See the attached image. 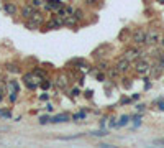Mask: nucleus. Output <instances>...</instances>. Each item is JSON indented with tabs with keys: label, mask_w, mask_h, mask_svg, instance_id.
I'll use <instances>...</instances> for the list:
<instances>
[{
	"label": "nucleus",
	"mask_w": 164,
	"mask_h": 148,
	"mask_svg": "<svg viewBox=\"0 0 164 148\" xmlns=\"http://www.w3.org/2000/svg\"><path fill=\"white\" fill-rule=\"evenodd\" d=\"M44 25V17L41 12L36 10L35 13H33L31 18H28V20H25V26L28 30H38L39 26H43Z\"/></svg>",
	"instance_id": "1"
},
{
	"label": "nucleus",
	"mask_w": 164,
	"mask_h": 148,
	"mask_svg": "<svg viewBox=\"0 0 164 148\" xmlns=\"http://www.w3.org/2000/svg\"><path fill=\"white\" fill-rule=\"evenodd\" d=\"M133 43L136 46H141V45H146V30L144 28H136L133 32V36H131Z\"/></svg>",
	"instance_id": "2"
},
{
	"label": "nucleus",
	"mask_w": 164,
	"mask_h": 148,
	"mask_svg": "<svg viewBox=\"0 0 164 148\" xmlns=\"http://www.w3.org/2000/svg\"><path fill=\"white\" fill-rule=\"evenodd\" d=\"M141 49L138 48V46H135V48H128L125 51V53H123V56L126 58V59L130 61V63H133V61H138L139 58H141Z\"/></svg>",
	"instance_id": "3"
},
{
	"label": "nucleus",
	"mask_w": 164,
	"mask_h": 148,
	"mask_svg": "<svg viewBox=\"0 0 164 148\" xmlns=\"http://www.w3.org/2000/svg\"><path fill=\"white\" fill-rule=\"evenodd\" d=\"M135 71H136V74H141V76H144V74H148L151 71V66H149V63H148L146 59H138V61H135Z\"/></svg>",
	"instance_id": "4"
},
{
	"label": "nucleus",
	"mask_w": 164,
	"mask_h": 148,
	"mask_svg": "<svg viewBox=\"0 0 164 148\" xmlns=\"http://www.w3.org/2000/svg\"><path fill=\"white\" fill-rule=\"evenodd\" d=\"M54 84H56V87L59 89V91H67V87H69V76H67V74H64V73L57 74Z\"/></svg>",
	"instance_id": "5"
},
{
	"label": "nucleus",
	"mask_w": 164,
	"mask_h": 148,
	"mask_svg": "<svg viewBox=\"0 0 164 148\" xmlns=\"http://www.w3.org/2000/svg\"><path fill=\"white\" fill-rule=\"evenodd\" d=\"M161 41V36L157 30H146V45L154 46Z\"/></svg>",
	"instance_id": "6"
},
{
	"label": "nucleus",
	"mask_w": 164,
	"mask_h": 148,
	"mask_svg": "<svg viewBox=\"0 0 164 148\" xmlns=\"http://www.w3.org/2000/svg\"><path fill=\"white\" fill-rule=\"evenodd\" d=\"M130 66H131V63H130L128 59H126L125 56H121V58H118L117 59V64H115V67H117L118 71H120L121 74L123 73H128V69H130Z\"/></svg>",
	"instance_id": "7"
},
{
	"label": "nucleus",
	"mask_w": 164,
	"mask_h": 148,
	"mask_svg": "<svg viewBox=\"0 0 164 148\" xmlns=\"http://www.w3.org/2000/svg\"><path fill=\"white\" fill-rule=\"evenodd\" d=\"M2 8H4L5 15H10V17H17L18 15V7L13 4V2H4Z\"/></svg>",
	"instance_id": "8"
},
{
	"label": "nucleus",
	"mask_w": 164,
	"mask_h": 148,
	"mask_svg": "<svg viewBox=\"0 0 164 148\" xmlns=\"http://www.w3.org/2000/svg\"><path fill=\"white\" fill-rule=\"evenodd\" d=\"M35 12H36V8L33 7L31 4H25V5L22 7V10H20V15H22L25 20H28V18L33 17V13H35Z\"/></svg>",
	"instance_id": "9"
},
{
	"label": "nucleus",
	"mask_w": 164,
	"mask_h": 148,
	"mask_svg": "<svg viewBox=\"0 0 164 148\" xmlns=\"http://www.w3.org/2000/svg\"><path fill=\"white\" fill-rule=\"evenodd\" d=\"M77 23H79V20H77L75 15H67L66 18H62V25H64V26H72V28H75Z\"/></svg>",
	"instance_id": "10"
},
{
	"label": "nucleus",
	"mask_w": 164,
	"mask_h": 148,
	"mask_svg": "<svg viewBox=\"0 0 164 148\" xmlns=\"http://www.w3.org/2000/svg\"><path fill=\"white\" fill-rule=\"evenodd\" d=\"M48 26H49V28H53V30L62 28V26H64V25H62V18H59V17L56 15L54 18H51V21L48 23Z\"/></svg>",
	"instance_id": "11"
},
{
	"label": "nucleus",
	"mask_w": 164,
	"mask_h": 148,
	"mask_svg": "<svg viewBox=\"0 0 164 148\" xmlns=\"http://www.w3.org/2000/svg\"><path fill=\"white\" fill-rule=\"evenodd\" d=\"M69 119H71V115H67V114H61V115H56L51 119V122L53 123H61V122H69Z\"/></svg>",
	"instance_id": "12"
},
{
	"label": "nucleus",
	"mask_w": 164,
	"mask_h": 148,
	"mask_svg": "<svg viewBox=\"0 0 164 148\" xmlns=\"http://www.w3.org/2000/svg\"><path fill=\"white\" fill-rule=\"evenodd\" d=\"M149 73H151V76H153V78H159V76H161V73H163V67H161L159 64H156V66H153V67H151V71H149Z\"/></svg>",
	"instance_id": "13"
},
{
	"label": "nucleus",
	"mask_w": 164,
	"mask_h": 148,
	"mask_svg": "<svg viewBox=\"0 0 164 148\" xmlns=\"http://www.w3.org/2000/svg\"><path fill=\"white\" fill-rule=\"evenodd\" d=\"M8 92H20V86H18L17 81H10L8 82Z\"/></svg>",
	"instance_id": "14"
},
{
	"label": "nucleus",
	"mask_w": 164,
	"mask_h": 148,
	"mask_svg": "<svg viewBox=\"0 0 164 148\" xmlns=\"http://www.w3.org/2000/svg\"><path fill=\"white\" fill-rule=\"evenodd\" d=\"M5 67H7V71L8 73H13V74H17V73H20V67H18V64H13V63H7L5 64Z\"/></svg>",
	"instance_id": "15"
},
{
	"label": "nucleus",
	"mask_w": 164,
	"mask_h": 148,
	"mask_svg": "<svg viewBox=\"0 0 164 148\" xmlns=\"http://www.w3.org/2000/svg\"><path fill=\"white\" fill-rule=\"evenodd\" d=\"M97 69L102 71V73L108 71V63H107V61H99V63H97Z\"/></svg>",
	"instance_id": "16"
},
{
	"label": "nucleus",
	"mask_w": 164,
	"mask_h": 148,
	"mask_svg": "<svg viewBox=\"0 0 164 148\" xmlns=\"http://www.w3.org/2000/svg\"><path fill=\"white\" fill-rule=\"evenodd\" d=\"M120 74H121V73L117 69V67H112V69L108 67V76H110V78H113V79H115V78H118Z\"/></svg>",
	"instance_id": "17"
},
{
	"label": "nucleus",
	"mask_w": 164,
	"mask_h": 148,
	"mask_svg": "<svg viewBox=\"0 0 164 148\" xmlns=\"http://www.w3.org/2000/svg\"><path fill=\"white\" fill-rule=\"evenodd\" d=\"M44 2H46V0H31V2H30V4L33 5V7L36 8V10H38V8H41L44 5Z\"/></svg>",
	"instance_id": "18"
},
{
	"label": "nucleus",
	"mask_w": 164,
	"mask_h": 148,
	"mask_svg": "<svg viewBox=\"0 0 164 148\" xmlns=\"http://www.w3.org/2000/svg\"><path fill=\"white\" fill-rule=\"evenodd\" d=\"M128 122H130V117H128V115H123V117L120 119V122L117 123V127H125Z\"/></svg>",
	"instance_id": "19"
},
{
	"label": "nucleus",
	"mask_w": 164,
	"mask_h": 148,
	"mask_svg": "<svg viewBox=\"0 0 164 148\" xmlns=\"http://www.w3.org/2000/svg\"><path fill=\"white\" fill-rule=\"evenodd\" d=\"M57 17H59V18H66V17H67V10H66L64 5H62L61 8H57Z\"/></svg>",
	"instance_id": "20"
},
{
	"label": "nucleus",
	"mask_w": 164,
	"mask_h": 148,
	"mask_svg": "<svg viewBox=\"0 0 164 148\" xmlns=\"http://www.w3.org/2000/svg\"><path fill=\"white\" fill-rule=\"evenodd\" d=\"M74 15H75V17H77V20H82V18L86 17V15H84V10H82V8H75Z\"/></svg>",
	"instance_id": "21"
},
{
	"label": "nucleus",
	"mask_w": 164,
	"mask_h": 148,
	"mask_svg": "<svg viewBox=\"0 0 164 148\" xmlns=\"http://www.w3.org/2000/svg\"><path fill=\"white\" fill-rule=\"evenodd\" d=\"M39 86H41L43 89H49L51 86H53V82H51V81H48V79H43V82H39Z\"/></svg>",
	"instance_id": "22"
},
{
	"label": "nucleus",
	"mask_w": 164,
	"mask_h": 148,
	"mask_svg": "<svg viewBox=\"0 0 164 148\" xmlns=\"http://www.w3.org/2000/svg\"><path fill=\"white\" fill-rule=\"evenodd\" d=\"M86 115H87L86 112H79V114H74V115H72V120H74V122H75V120H79V119H86Z\"/></svg>",
	"instance_id": "23"
},
{
	"label": "nucleus",
	"mask_w": 164,
	"mask_h": 148,
	"mask_svg": "<svg viewBox=\"0 0 164 148\" xmlns=\"http://www.w3.org/2000/svg\"><path fill=\"white\" fill-rule=\"evenodd\" d=\"M48 122H51V119L48 115H44V117H41V119H39V123H41V125H44V123H48Z\"/></svg>",
	"instance_id": "24"
},
{
	"label": "nucleus",
	"mask_w": 164,
	"mask_h": 148,
	"mask_svg": "<svg viewBox=\"0 0 164 148\" xmlns=\"http://www.w3.org/2000/svg\"><path fill=\"white\" fill-rule=\"evenodd\" d=\"M92 135H95V137H105V135H108L105 130H100V132H92Z\"/></svg>",
	"instance_id": "25"
},
{
	"label": "nucleus",
	"mask_w": 164,
	"mask_h": 148,
	"mask_svg": "<svg viewBox=\"0 0 164 148\" xmlns=\"http://www.w3.org/2000/svg\"><path fill=\"white\" fill-rule=\"evenodd\" d=\"M157 64H159V66L163 67V71H164V54H161V56L157 58Z\"/></svg>",
	"instance_id": "26"
},
{
	"label": "nucleus",
	"mask_w": 164,
	"mask_h": 148,
	"mask_svg": "<svg viewBox=\"0 0 164 148\" xmlns=\"http://www.w3.org/2000/svg\"><path fill=\"white\" fill-rule=\"evenodd\" d=\"M2 117H4V119H12V112H10V110H4Z\"/></svg>",
	"instance_id": "27"
},
{
	"label": "nucleus",
	"mask_w": 164,
	"mask_h": 148,
	"mask_svg": "<svg viewBox=\"0 0 164 148\" xmlns=\"http://www.w3.org/2000/svg\"><path fill=\"white\" fill-rule=\"evenodd\" d=\"M79 94H81V91H79L77 87H74V89H72V91H71V95H72V97H77Z\"/></svg>",
	"instance_id": "28"
},
{
	"label": "nucleus",
	"mask_w": 164,
	"mask_h": 148,
	"mask_svg": "<svg viewBox=\"0 0 164 148\" xmlns=\"http://www.w3.org/2000/svg\"><path fill=\"white\" fill-rule=\"evenodd\" d=\"M66 10H67V15H74L75 8H74V7H71V5H67V7H66Z\"/></svg>",
	"instance_id": "29"
},
{
	"label": "nucleus",
	"mask_w": 164,
	"mask_h": 148,
	"mask_svg": "<svg viewBox=\"0 0 164 148\" xmlns=\"http://www.w3.org/2000/svg\"><path fill=\"white\" fill-rule=\"evenodd\" d=\"M97 81H100V82L105 81V74H104V73H102V74H97Z\"/></svg>",
	"instance_id": "30"
},
{
	"label": "nucleus",
	"mask_w": 164,
	"mask_h": 148,
	"mask_svg": "<svg viewBox=\"0 0 164 148\" xmlns=\"http://www.w3.org/2000/svg\"><path fill=\"white\" fill-rule=\"evenodd\" d=\"M92 94H94V91H92V89L86 91V97H87V99H90V97H92Z\"/></svg>",
	"instance_id": "31"
},
{
	"label": "nucleus",
	"mask_w": 164,
	"mask_h": 148,
	"mask_svg": "<svg viewBox=\"0 0 164 148\" xmlns=\"http://www.w3.org/2000/svg\"><path fill=\"white\" fill-rule=\"evenodd\" d=\"M154 145H164V138H157V140H154Z\"/></svg>",
	"instance_id": "32"
},
{
	"label": "nucleus",
	"mask_w": 164,
	"mask_h": 148,
	"mask_svg": "<svg viewBox=\"0 0 164 148\" xmlns=\"http://www.w3.org/2000/svg\"><path fill=\"white\" fill-rule=\"evenodd\" d=\"M97 2H99V0H86L87 5H97Z\"/></svg>",
	"instance_id": "33"
},
{
	"label": "nucleus",
	"mask_w": 164,
	"mask_h": 148,
	"mask_svg": "<svg viewBox=\"0 0 164 148\" xmlns=\"http://www.w3.org/2000/svg\"><path fill=\"white\" fill-rule=\"evenodd\" d=\"M136 110H141L143 112V110H144V106H143V104H138V106H136Z\"/></svg>",
	"instance_id": "34"
},
{
	"label": "nucleus",
	"mask_w": 164,
	"mask_h": 148,
	"mask_svg": "<svg viewBox=\"0 0 164 148\" xmlns=\"http://www.w3.org/2000/svg\"><path fill=\"white\" fill-rule=\"evenodd\" d=\"M39 99H41V100H48V99H49V95H48V94H43Z\"/></svg>",
	"instance_id": "35"
},
{
	"label": "nucleus",
	"mask_w": 164,
	"mask_h": 148,
	"mask_svg": "<svg viewBox=\"0 0 164 148\" xmlns=\"http://www.w3.org/2000/svg\"><path fill=\"white\" fill-rule=\"evenodd\" d=\"M110 127H117V122H115V119L110 120Z\"/></svg>",
	"instance_id": "36"
},
{
	"label": "nucleus",
	"mask_w": 164,
	"mask_h": 148,
	"mask_svg": "<svg viewBox=\"0 0 164 148\" xmlns=\"http://www.w3.org/2000/svg\"><path fill=\"white\" fill-rule=\"evenodd\" d=\"M46 110H49V112H53V104H48V106H46Z\"/></svg>",
	"instance_id": "37"
},
{
	"label": "nucleus",
	"mask_w": 164,
	"mask_h": 148,
	"mask_svg": "<svg viewBox=\"0 0 164 148\" xmlns=\"http://www.w3.org/2000/svg\"><path fill=\"white\" fill-rule=\"evenodd\" d=\"M161 46H163V48H164V36H163V38H161Z\"/></svg>",
	"instance_id": "38"
},
{
	"label": "nucleus",
	"mask_w": 164,
	"mask_h": 148,
	"mask_svg": "<svg viewBox=\"0 0 164 148\" xmlns=\"http://www.w3.org/2000/svg\"><path fill=\"white\" fill-rule=\"evenodd\" d=\"M2 114H4V109H0V117H2Z\"/></svg>",
	"instance_id": "39"
},
{
	"label": "nucleus",
	"mask_w": 164,
	"mask_h": 148,
	"mask_svg": "<svg viewBox=\"0 0 164 148\" xmlns=\"http://www.w3.org/2000/svg\"><path fill=\"white\" fill-rule=\"evenodd\" d=\"M18 2H25V0H18Z\"/></svg>",
	"instance_id": "40"
},
{
	"label": "nucleus",
	"mask_w": 164,
	"mask_h": 148,
	"mask_svg": "<svg viewBox=\"0 0 164 148\" xmlns=\"http://www.w3.org/2000/svg\"><path fill=\"white\" fill-rule=\"evenodd\" d=\"M161 4H164V0H161Z\"/></svg>",
	"instance_id": "41"
}]
</instances>
